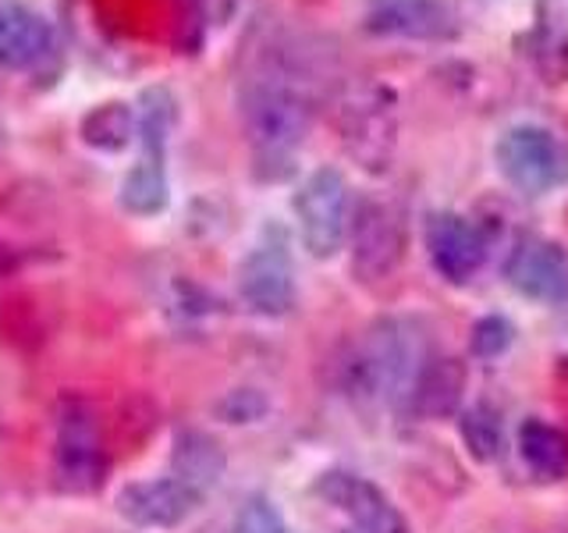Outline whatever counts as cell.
<instances>
[{
	"label": "cell",
	"instance_id": "cell-1",
	"mask_svg": "<svg viewBox=\"0 0 568 533\" xmlns=\"http://www.w3.org/2000/svg\"><path fill=\"white\" fill-rule=\"evenodd\" d=\"M320 50L298 36L274 32L245 53L239 76V114L263 178L295 168L320 103Z\"/></svg>",
	"mask_w": 568,
	"mask_h": 533
},
{
	"label": "cell",
	"instance_id": "cell-2",
	"mask_svg": "<svg viewBox=\"0 0 568 533\" xmlns=\"http://www.w3.org/2000/svg\"><path fill=\"white\" fill-rule=\"evenodd\" d=\"M426 338L413 316H381L359 334L345 355V391L373 405H408L419 370L426 363Z\"/></svg>",
	"mask_w": 568,
	"mask_h": 533
},
{
	"label": "cell",
	"instance_id": "cell-3",
	"mask_svg": "<svg viewBox=\"0 0 568 533\" xmlns=\"http://www.w3.org/2000/svg\"><path fill=\"white\" fill-rule=\"evenodd\" d=\"M174 129V97L168 89H150L139 114V157L121 178L118 200L132 218H156L171 203L168 142Z\"/></svg>",
	"mask_w": 568,
	"mask_h": 533
},
{
	"label": "cell",
	"instance_id": "cell-4",
	"mask_svg": "<svg viewBox=\"0 0 568 533\" xmlns=\"http://www.w3.org/2000/svg\"><path fill=\"white\" fill-rule=\"evenodd\" d=\"M53 480L68 494H93L106 480L103 423L82 395H61L53 405Z\"/></svg>",
	"mask_w": 568,
	"mask_h": 533
},
{
	"label": "cell",
	"instance_id": "cell-5",
	"mask_svg": "<svg viewBox=\"0 0 568 533\" xmlns=\"http://www.w3.org/2000/svg\"><path fill=\"white\" fill-rule=\"evenodd\" d=\"M334 124L345 153L366 174H384L390 168L398 142V100L387 86H355L337 100Z\"/></svg>",
	"mask_w": 568,
	"mask_h": 533
},
{
	"label": "cell",
	"instance_id": "cell-6",
	"mask_svg": "<svg viewBox=\"0 0 568 533\" xmlns=\"http://www.w3.org/2000/svg\"><path fill=\"white\" fill-rule=\"evenodd\" d=\"M497 171L523 195H544L568 182V142L544 124H511L494 147Z\"/></svg>",
	"mask_w": 568,
	"mask_h": 533
},
{
	"label": "cell",
	"instance_id": "cell-7",
	"mask_svg": "<svg viewBox=\"0 0 568 533\" xmlns=\"http://www.w3.org/2000/svg\"><path fill=\"white\" fill-rule=\"evenodd\" d=\"M348 242H352V271L359 281L377 284L398 271L408 249V224L405 210L390 200L366 195L352 207L348 221Z\"/></svg>",
	"mask_w": 568,
	"mask_h": 533
},
{
	"label": "cell",
	"instance_id": "cell-8",
	"mask_svg": "<svg viewBox=\"0 0 568 533\" xmlns=\"http://www.w3.org/2000/svg\"><path fill=\"white\" fill-rule=\"evenodd\" d=\"M239 295L248 313L266 316V320H281L295 310V302H298L295 260L281 228H266L253 242V249L242 257Z\"/></svg>",
	"mask_w": 568,
	"mask_h": 533
},
{
	"label": "cell",
	"instance_id": "cell-9",
	"mask_svg": "<svg viewBox=\"0 0 568 533\" xmlns=\"http://www.w3.org/2000/svg\"><path fill=\"white\" fill-rule=\"evenodd\" d=\"M295 224L306 253L316 260H331L342 253L352 221L348 182L337 168H316L295 192Z\"/></svg>",
	"mask_w": 568,
	"mask_h": 533
},
{
	"label": "cell",
	"instance_id": "cell-10",
	"mask_svg": "<svg viewBox=\"0 0 568 533\" xmlns=\"http://www.w3.org/2000/svg\"><path fill=\"white\" fill-rule=\"evenodd\" d=\"M206 494L185 484L182 476H150L132 480L118 491V515L139 530H178L203 509Z\"/></svg>",
	"mask_w": 568,
	"mask_h": 533
},
{
	"label": "cell",
	"instance_id": "cell-11",
	"mask_svg": "<svg viewBox=\"0 0 568 533\" xmlns=\"http://www.w3.org/2000/svg\"><path fill=\"white\" fill-rule=\"evenodd\" d=\"M363 29L387 40L448 43L462 32L452 0H363Z\"/></svg>",
	"mask_w": 568,
	"mask_h": 533
},
{
	"label": "cell",
	"instance_id": "cell-12",
	"mask_svg": "<svg viewBox=\"0 0 568 533\" xmlns=\"http://www.w3.org/2000/svg\"><path fill=\"white\" fill-rule=\"evenodd\" d=\"M426 257L430 266L448 284H466L487 263V235L476 221L462 218L455 210H437L426 218Z\"/></svg>",
	"mask_w": 568,
	"mask_h": 533
},
{
	"label": "cell",
	"instance_id": "cell-13",
	"mask_svg": "<svg viewBox=\"0 0 568 533\" xmlns=\"http://www.w3.org/2000/svg\"><path fill=\"white\" fill-rule=\"evenodd\" d=\"M316 494L324 502L342 512L352 523V530L363 533H408L405 515L398 512V505L373 484V480L352 473V470H327L316 480Z\"/></svg>",
	"mask_w": 568,
	"mask_h": 533
},
{
	"label": "cell",
	"instance_id": "cell-14",
	"mask_svg": "<svg viewBox=\"0 0 568 533\" xmlns=\"http://www.w3.org/2000/svg\"><path fill=\"white\" fill-rule=\"evenodd\" d=\"M505 278L523 299L558 306L568 295V253L565 245L547 235H519L508 253Z\"/></svg>",
	"mask_w": 568,
	"mask_h": 533
},
{
	"label": "cell",
	"instance_id": "cell-15",
	"mask_svg": "<svg viewBox=\"0 0 568 533\" xmlns=\"http://www.w3.org/2000/svg\"><path fill=\"white\" fill-rule=\"evenodd\" d=\"M53 50V26L47 18L22 4V0H0V68L26 71L36 68Z\"/></svg>",
	"mask_w": 568,
	"mask_h": 533
},
{
	"label": "cell",
	"instance_id": "cell-16",
	"mask_svg": "<svg viewBox=\"0 0 568 533\" xmlns=\"http://www.w3.org/2000/svg\"><path fill=\"white\" fill-rule=\"evenodd\" d=\"M466 399V363L455 355H426L419 378L408 391V409L423 420L455 416Z\"/></svg>",
	"mask_w": 568,
	"mask_h": 533
},
{
	"label": "cell",
	"instance_id": "cell-17",
	"mask_svg": "<svg viewBox=\"0 0 568 533\" xmlns=\"http://www.w3.org/2000/svg\"><path fill=\"white\" fill-rule=\"evenodd\" d=\"M224 470H227V455H224L217 438H210L206 431H182L174 438L171 473L182 476L185 484L210 494L213 487L221 484Z\"/></svg>",
	"mask_w": 568,
	"mask_h": 533
},
{
	"label": "cell",
	"instance_id": "cell-18",
	"mask_svg": "<svg viewBox=\"0 0 568 533\" xmlns=\"http://www.w3.org/2000/svg\"><path fill=\"white\" fill-rule=\"evenodd\" d=\"M79 135L89 150L114 157L121 150H129L132 139L139 135V114H135V107L124 100H103L82 118Z\"/></svg>",
	"mask_w": 568,
	"mask_h": 533
},
{
	"label": "cell",
	"instance_id": "cell-19",
	"mask_svg": "<svg viewBox=\"0 0 568 533\" xmlns=\"http://www.w3.org/2000/svg\"><path fill=\"white\" fill-rule=\"evenodd\" d=\"M519 455L540 480H561L568 473V434L540 416L519 426Z\"/></svg>",
	"mask_w": 568,
	"mask_h": 533
},
{
	"label": "cell",
	"instance_id": "cell-20",
	"mask_svg": "<svg viewBox=\"0 0 568 533\" xmlns=\"http://www.w3.org/2000/svg\"><path fill=\"white\" fill-rule=\"evenodd\" d=\"M458 434H462V444H466V452L476 462H490V459H497L501 441H505L501 413H497L490 402H473L469 409H462Z\"/></svg>",
	"mask_w": 568,
	"mask_h": 533
},
{
	"label": "cell",
	"instance_id": "cell-21",
	"mask_svg": "<svg viewBox=\"0 0 568 533\" xmlns=\"http://www.w3.org/2000/svg\"><path fill=\"white\" fill-rule=\"evenodd\" d=\"M515 338V328L508 324L505 316H479L473 324V352L479 360H494L501 355Z\"/></svg>",
	"mask_w": 568,
	"mask_h": 533
},
{
	"label": "cell",
	"instance_id": "cell-22",
	"mask_svg": "<svg viewBox=\"0 0 568 533\" xmlns=\"http://www.w3.org/2000/svg\"><path fill=\"white\" fill-rule=\"evenodd\" d=\"M239 533H292V526L284 523V515L277 512L274 502H266V497H253V502H248L245 512H242Z\"/></svg>",
	"mask_w": 568,
	"mask_h": 533
},
{
	"label": "cell",
	"instance_id": "cell-23",
	"mask_svg": "<svg viewBox=\"0 0 568 533\" xmlns=\"http://www.w3.org/2000/svg\"><path fill=\"white\" fill-rule=\"evenodd\" d=\"M14 271H18V249L0 242V278H11Z\"/></svg>",
	"mask_w": 568,
	"mask_h": 533
},
{
	"label": "cell",
	"instance_id": "cell-24",
	"mask_svg": "<svg viewBox=\"0 0 568 533\" xmlns=\"http://www.w3.org/2000/svg\"><path fill=\"white\" fill-rule=\"evenodd\" d=\"M342 533H363V530H352V526H348V530H342Z\"/></svg>",
	"mask_w": 568,
	"mask_h": 533
}]
</instances>
